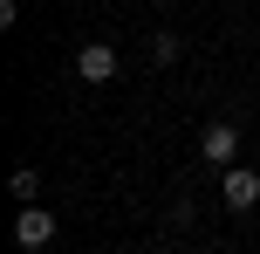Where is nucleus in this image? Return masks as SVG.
Masks as SVG:
<instances>
[{
	"instance_id": "obj_2",
	"label": "nucleus",
	"mask_w": 260,
	"mask_h": 254,
	"mask_svg": "<svg viewBox=\"0 0 260 254\" xmlns=\"http://www.w3.org/2000/svg\"><path fill=\"white\" fill-rule=\"evenodd\" d=\"M76 76L82 82H110L117 76V48H110V41H82L76 48Z\"/></svg>"
},
{
	"instance_id": "obj_4",
	"label": "nucleus",
	"mask_w": 260,
	"mask_h": 254,
	"mask_svg": "<svg viewBox=\"0 0 260 254\" xmlns=\"http://www.w3.org/2000/svg\"><path fill=\"white\" fill-rule=\"evenodd\" d=\"M199 151H206V165H233L240 158V131L233 124H206L199 131Z\"/></svg>"
},
{
	"instance_id": "obj_3",
	"label": "nucleus",
	"mask_w": 260,
	"mask_h": 254,
	"mask_svg": "<svg viewBox=\"0 0 260 254\" xmlns=\"http://www.w3.org/2000/svg\"><path fill=\"white\" fill-rule=\"evenodd\" d=\"M14 241L41 254V247L55 241V213H48V206H21V220H14Z\"/></svg>"
},
{
	"instance_id": "obj_5",
	"label": "nucleus",
	"mask_w": 260,
	"mask_h": 254,
	"mask_svg": "<svg viewBox=\"0 0 260 254\" xmlns=\"http://www.w3.org/2000/svg\"><path fill=\"white\" fill-rule=\"evenodd\" d=\"M7 192H14V200H21V206H35V200H41V179H35V165H14Z\"/></svg>"
},
{
	"instance_id": "obj_1",
	"label": "nucleus",
	"mask_w": 260,
	"mask_h": 254,
	"mask_svg": "<svg viewBox=\"0 0 260 254\" xmlns=\"http://www.w3.org/2000/svg\"><path fill=\"white\" fill-rule=\"evenodd\" d=\"M219 192H226V206H233V213H253V206H260V172H247V165H226Z\"/></svg>"
}]
</instances>
